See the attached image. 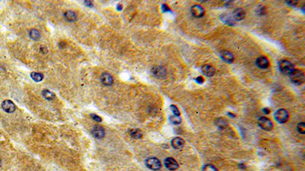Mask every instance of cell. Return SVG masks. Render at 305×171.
Wrapping results in <instances>:
<instances>
[{"mask_svg": "<svg viewBox=\"0 0 305 171\" xmlns=\"http://www.w3.org/2000/svg\"><path fill=\"white\" fill-rule=\"evenodd\" d=\"M171 145L175 149H181L185 145V141L182 138L176 137L171 141Z\"/></svg>", "mask_w": 305, "mask_h": 171, "instance_id": "4fadbf2b", "label": "cell"}, {"mask_svg": "<svg viewBox=\"0 0 305 171\" xmlns=\"http://www.w3.org/2000/svg\"><path fill=\"white\" fill-rule=\"evenodd\" d=\"M130 134H131V137L134 138H135V139H139V138H142V136H143L142 132H141L140 129H137V128L131 130V132H130Z\"/></svg>", "mask_w": 305, "mask_h": 171, "instance_id": "7402d4cb", "label": "cell"}, {"mask_svg": "<svg viewBox=\"0 0 305 171\" xmlns=\"http://www.w3.org/2000/svg\"><path fill=\"white\" fill-rule=\"evenodd\" d=\"M41 51L42 53H47V49L46 48V47H41Z\"/></svg>", "mask_w": 305, "mask_h": 171, "instance_id": "d6a6232c", "label": "cell"}, {"mask_svg": "<svg viewBox=\"0 0 305 171\" xmlns=\"http://www.w3.org/2000/svg\"><path fill=\"white\" fill-rule=\"evenodd\" d=\"M215 125L217 127L221 129H224L226 127L228 126V123L226 119H223V118H217L215 120Z\"/></svg>", "mask_w": 305, "mask_h": 171, "instance_id": "ac0fdd59", "label": "cell"}, {"mask_svg": "<svg viewBox=\"0 0 305 171\" xmlns=\"http://www.w3.org/2000/svg\"><path fill=\"white\" fill-rule=\"evenodd\" d=\"M262 112H263L265 114L267 115V114H269L270 113V110L269 108H263V109H262Z\"/></svg>", "mask_w": 305, "mask_h": 171, "instance_id": "1f68e13d", "label": "cell"}, {"mask_svg": "<svg viewBox=\"0 0 305 171\" xmlns=\"http://www.w3.org/2000/svg\"><path fill=\"white\" fill-rule=\"evenodd\" d=\"M244 17H245V12L241 9H236L233 11V18L234 20L240 21L244 19Z\"/></svg>", "mask_w": 305, "mask_h": 171, "instance_id": "e0dca14e", "label": "cell"}, {"mask_svg": "<svg viewBox=\"0 0 305 171\" xmlns=\"http://www.w3.org/2000/svg\"><path fill=\"white\" fill-rule=\"evenodd\" d=\"M191 13L195 18H201L204 14V10L200 5H195L191 8Z\"/></svg>", "mask_w": 305, "mask_h": 171, "instance_id": "ba28073f", "label": "cell"}, {"mask_svg": "<svg viewBox=\"0 0 305 171\" xmlns=\"http://www.w3.org/2000/svg\"><path fill=\"white\" fill-rule=\"evenodd\" d=\"M290 79L294 84L300 85L304 82V74L301 70L294 69L289 75Z\"/></svg>", "mask_w": 305, "mask_h": 171, "instance_id": "6da1fadb", "label": "cell"}, {"mask_svg": "<svg viewBox=\"0 0 305 171\" xmlns=\"http://www.w3.org/2000/svg\"><path fill=\"white\" fill-rule=\"evenodd\" d=\"M42 95H43V97H44L45 99L49 100V101H52V100H54V99L55 98L54 94L52 93L51 91H50L49 90L47 89H44L42 91Z\"/></svg>", "mask_w": 305, "mask_h": 171, "instance_id": "44dd1931", "label": "cell"}, {"mask_svg": "<svg viewBox=\"0 0 305 171\" xmlns=\"http://www.w3.org/2000/svg\"><path fill=\"white\" fill-rule=\"evenodd\" d=\"M201 71H202L203 74L208 77L213 76L214 72H215V69H214V68L211 65H203L202 68H201Z\"/></svg>", "mask_w": 305, "mask_h": 171, "instance_id": "9a60e30c", "label": "cell"}, {"mask_svg": "<svg viewBox=\"0 0 305 171\" xmlns=\"http://www.w3.org/2000/svg\"><path fill=\"white\" fill-rule=\"evenodd\" d=\"M221 57L222 58V60L224 62H227V63H231L234 62V55H233L232 53H230V51L227 50H224L221 53Z\"/></svg>", "mask_w": 305, "mask_h": 171, "instance_id": "5bb4252c", "label": "cell"}, {"mask_svg": "<svg viewBox=\"0 0 305 171\" xmlns=\"http://www.w3.org/2000/svg\"><path fill=\"white\" fill-rule=\"evenodd\" d=\"M279 69L283 74L290 75L292 71L294 70V65L288 60H283L279 62Z\"/></svg>", "mask_w": 305, "mask_h": 171, "instance_id": "7a4b0ae2", "label": "cell"}, {"mask_svg": "<svg viewBox=\"0 0 305 171\" xmlns=\"http://www.w3.org/2000/svg\"><path fill=\"white\" fill-rule=\"evenodd\" d=\"M163 11H165V12H166V11H170L171 10L169 9V7L167 6V5H163Z\"/></svg>", "mask_w": 305, "mask_h": 171, "instance_id": "4dcf8cb0", "label": "cell"}, {"mask_svg": "<svg viewBox=\"0 0 305 171\" xmlns=\"http://www.w3.org/2000/svg\"><path fill=\"white\" fill-rule=\"evenodd\" d=\"M256 64L259 69H266L269 65V61L265 56H260L256 60Z\"/></svg>", "mask_w": 305, "mask_h": 171, "instance_id": "8fae6325", "label": "cell"}, {"mask_svg": "<svg viewBox=\"0 0 305 171\" xmlns=\"http://www.w3.org/2000/svg\"><path fill=\"white\" fill-rule=\"evenodd\" d=\"M165 167L169 170H176L178 169L179 164L174 158H167L164 160Z\"/></svg>", "mask_w": 305, "mask_h": 171, "instance_id": "8992f818", "label": "cell"}, {"mask_svg": "<svg viewBox=\"0 0 305 171\" xmlns=\"http://www.w3.org/2000/svg\"><path fill=\"white\" fill-rule=\"evenodd\" d=\"M258 125L262 129L265 131H270L273 128V124L269 118L260 117L258 119Z\"/></svg>", "mask_w": 305, "mask_h": 171, "instance_id": "5b68a950", "label": "cell"}, {"mask_svg": "<svg viewBox=\"0 0 305 171\" xmlns=\"http://www.w3.org/2000/svg\"><path fill=\"white\" fill-rule=\"evenodd\" d=\"M64 17H65L66 20L68 21H74L76 19V14L72 11H66L64 13Z\"/></svg>", "mask_w": 305, "mask_h": 171, "instance_id": "d6986e66", "label": "cell"}, {"mask_svg": "<svg viewBox=\"0 0 305 171\" xmlns=\"http://www.w3.org/2000/svg\"><path fill=\"white\" fill-rule=\"evenodd\" d=\"M29 36L31 38L32 40H38L41 38V33L38 30H36V29H32L31 30V31L29 32Z\"/></svg>", "mask_w": 305, "mask_h": 171, "instance_id": "ffe728a7", "label": "cell"}, {"mask_svg": "<svg viewBox=\"0 0 305 171\" xmlns=\"http://www.w3.org/2000/svg\"><path fill=\"white\" fill-rule=\"evenodd\" d=\"M101 82L104 85L111 86L113 84L114 79L109 73L104 72L101 75Z\"/></svg>", "mask_w": 305, "mask_h": 171, "instance_id": "30bf717a", "label": "cell"}, {"mask_svg": "<svg viewBox=\"0 0 305 171\" xmlns=\"http://www.w3.org/2000/svg\"><path fill=\"white\" fill-rule=\"evenodd\" d=\"M297 128H298V131L299 132V133L304 135L305 133V123L304 122L299 123L298 126H297Z\"/></svg>", "mask_w": 305, "mask_h": 171, "instance_id": "d4e9b609", "label": "cell"}, {"mask_svg": "<svg viewBox=\"0 0 305 171\" xmlns=\"http://www.w3.org/2000/svg\"><path fill=\"white\" fill-rule=\"evenodd\" d=\"M85 3L87 4V5H88L89 6H92V2H87V1H86V2H85Z\"/></svg>", "mask_w": 305, "mask_h": 171, "instance_id": "836d02e7", "label": "cell"}, {"mask_svg": "<svg viewBox=\"0 0 305 171\" xmlns=\"http://www.w3.org/2000/svg\"><path fill=\"white\" fill-rule=\"evenodd\" d=\"M195 82H197V83H199V84H202L203 82H204V79H203L202 77H198V78H196V79H195Z\"/></svg>", "mask_w": 305, "mask_h": 171, "instance_id": "f546056e", "label": "cell"}, {"mask_svg": "<svg viewBox=\"0 0 305 171\" xmlns=\"http://www.w3.org/2000/svg\"><path fill=\"white\" fill-rule=\"evenodd\" d=\"M146 166L152 170H159L161 168V162L156 158H150L145 161Z\"/></svg>", "mask_w": 305, "mask_h": 171, "instance_id": "3957f363", "label": "cell"}, {"mask_svg": "<svg viewBox=\"0 0 305 171\" xmlns=\"http://www.w3.org/2000/svg\"><path fill=\"white\" fill-rule=\"evenodd\" d=\"M286 3L288 4V5H289V6H294L297 5V3H298V1L297 0H294V1H292V0H289V1H287Z\"/></svg>", "mask_w": 305, "mask_h": 171, "instance_id": "f1b7e54d", "label": "cell"}, {"mask_svg": "<svg viewBox=\"0 0 305 171\" xmlns=\"http://www.w3.org/2000/svg\"><path fill=\"white\" fill-rule=\"evenodd\" d=\"M31 76L32 79L35 82H41V81L43 80L44 75L43 74L41 73H38V72H33L31 74Z\"/></svg>", "mask_w": 305, "mask_h": 171, "instance_id": "603a6c76", "label": "cell"}, {"mask_svg": "<svg viewBox=\"0 0 305 171\" xmlns=\"http://www.w3.org/2000/svg\"><path fill=\"white\" fill-rule=\"evenodd\" d=\"M171 108V110H172V112L173 113V114H174L175 116H180V112L179 110V109L177 108V106H176L175 105H172V106H170Z\"/></svg>", "mask_w": 305, "mask_h": 171, "instance_id": "4316f807", "label": "cell"}, {"mask_svg": "<svg viewBox=\"0 0 305 171\" xmlns=\"http://www.w3.org/2000/svg\"><path fill=\"white\" fill-rule=\"evenodd\" d=\"M91 118H92L93 120L96 121V122H101V118H100L99 116L96 115V114H91Z\"/></svg>", "mask_w": 305, "mask_h": 171, "instance_id": "83f0119b", "label": "cell"}, {"mask_svg": "<svg viewBox=\"0 0 305 171\" xmlns=\"http://www.w3.org/2000/svg\"><path fill=\"white\" fill-rule=\"evenodd\" d=\"M92 135L96 138L101 139L105 136V130L100 126H96L92 129Z\"/></svg>", "mask_w": 305, "mask_h": 171, "instance_id": "7c38bea8", "label": "cell"}, {"mask_svg": "<svg viewBox=\"0 0 305 171\" xmlns=\"http://www.w3.org/2000/svg\"><path fill=\"white\" fill-rule=\"evenodd\" d=\"M152 72L153 74L157 78H164L166 75V70L163 66L160 65H156L154 66L152 69Z\"/></svg>", "mask_w": 305, "mask_h": 171, "instance_id": "52a82bcc", "label": "cell"}, {"mask_svg": "<svg viewBox=\"0 0 305 171\" xmlns=\"http://www.w3.org/2000/svg\"><path fill=\"white\" fill-rule=\"evenodd\" d=\"M1 164H2V162H1V160H0V167H1Z\"/></svg>", "mask_w": 305, "mask_h": 171, "instance_id": "e575fe53", "label": "cell"}, {"mask_svg": "<svg viewBox=\"0 0 305 171\" xmlns=\"http://www.w3.org/2000/svg\"><path fill=\"white\" fill-rule=\"evenodd\" d=\"M221 19L223 21L225 24H228L230 26H232L234 25L236 21L234 20V18H233L232 15H227V14H224V15H221Z\"/></svg>", "mask_w": 305, "mask_h": 171, "instance_id": "2e32d148", "label": "cell"}, {"mask_svg": "<svg viewBox=\"0 0 305 171\" xmlns=\"http://www.w3.org/2000/svg\"><path fill=\"white\" fill-rule=\"evenodd\" d=\"M169 120H170L171 123H172V124H175V125H179L180 124V123L182 122V119H181V118H180L179 116H171L170 117H169Z\"/></svg>", "mask_w": 305, "mask_h": 171, "instance_id": "cb8c5ba5", "label": "cell"}, {"mask_svg": "<svg viewBox=\"0 0 305 171\" xmlns=\"http://www.w3.org/2000/svg\"><path fill=\"white\" fill-rule=\"evenodd\" d=\"M2 107L6 113H13L15 110V104L9 100L4 101L2 104Z\"/></svg>", "mask_w": 305, "mask_h": 171, "instance_id": "9c48e42d", "label": "cell"}, {"mask_svg": "<svg viewBox=\"0 0 305 171\" xmlns=\"http://www.w3.org/2000/svg\"><path fill=\"white\" fill-rule=\"evenodd\" d=\"M202 171H217V169L212 164H207L203 167Z\"/></svg>", "mask_w": 305, "mask_h": 171, "instance_id": "484cf974", "label": "cell"}, {"mask_svg": "<svg viewBox=\"0 0 305 171\" xmlns=\"http://www.w3.org/2000/svg\"><path fill=\"white\" fill-rule=\"evenodd\" d=\"M275 120L279 123H285L288 119V113L285 109H279L275 112Z\"/></svg>", "mask_w": 305, "mask_h": 171, "instance_id": "277c9868", "label": "cell"}]
</instances>
